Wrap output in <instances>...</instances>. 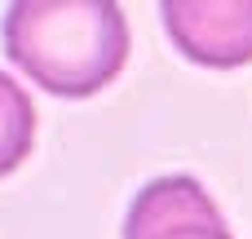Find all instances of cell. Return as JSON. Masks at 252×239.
Listing matches in <instances>:
<instances>
[{"label":"cell","instance_id":"4","mask_svg":"<svg viewBox=\"0 0 252 239\" xmlns=\"http://www.w3.org/2000/svg\"><path fill=\"white\" fill-rule=\"evenodd\" d=\"M35 146V106L22 93V84H13L0 71V177H9Z\"/></svg>","mask_w":252,"mask_h":239},{"label":"cell","instance_id":"2","mask_svg":"<svg viewBox=\"0 0 252 239\" xmlns=\"http://www.w3.org/2000/svg\"><path fill=\"white\" fill-rule=\"evenodd\" d=\"M159 18L173 49L199 67L252 62V0H159Z\"/></svg>","mask_w":252,"mask_h":239},{"label":"cell","instance_id":"1","mask_svg":"<svg viewBox=\"0 0 252 239\" xmlns=\"http://www.w3.org/2000/svg\"><path fill=\"white\" fill-rule=\"evenodd\" d=\"M4 58L53 98H93L128 62L133 35L120 0H9Z\"/></svg>","mask_w":252,"mask_h":239},{"label":"cell","instance_id":"3","mask_svg":"<svg viewBox=\"0 0 252 239\" xmlns=\"http://www.w3.org/2000/svg\"><path fill=\"white\" fill-rule=\"evenodd\" d=\"M124 239H235L213 195L186 177L168 173L146 182L124 217Z\"/></svg>","mask_w":252,"mask_h":239}]
</instances>
